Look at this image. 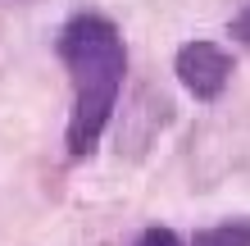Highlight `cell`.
<instances>
[{"label":"cell","mask_w":250,"mask_h":246,"mask_svg":"<svg viewBox=\"0 0 250 246\" xmlns=\"http://www.w3.org/2000/svg\"><path fill=\"white\" fill-rule=\"evenodd\" d=\"M60 60L68 68V87H73V110H68V155L96 151V141L105 137L109 114L119 105L123 91V73H127V41L119 32V23L105 14H73L60 27Z\"/></svg>","instance_id":"obj_1"},{"label":"cell","mask_w":250,"mask_h":246,"mask_svg":"<svg viewBox=\"0 0 250 246\" xmlns=\"http://www.w3.org/2000/svg\"><path fill=\"white\" fill-rule=\"evenodd\" d=\"M173 73L196 100H214L232 82V55L218 41H187L173 55Z\"/></svg>","instance_id":"obj_2"},{"label":"cell","mask_w":250,"mask_h":246,"mask_svg":"<svg viewBox=\"0 0 250 246\" xmlns=\"http://www.w3.org/2000/svg\"><path fill=\"white\" fill-rule=\"evenodd\" d=\"M191 246H250V219H228L214 228H200Z\"/></svg>","instance_id":"obj_3"},{"label":"cell","mask_w":250,"mask_h":246,"mask_svg":"<svg viewBox=\"0 0 250 246\" xmlns=\"http://www.w3.org/2000/svg\"><path fill=\"white\" fill-rule=\"evenodd\" d=\"M137 246H182V237L173 233V228H146L137 237Z\"/></svg>","instance_id":"obj_4"},{"label":"cell","mask_w":250,"mask_h":246,"mask_svg":"<svg viewBox=\"0 0 250 246\" xmlns=\"http://www.w3.org/2000/svg\"><path fill=\"white\" fill-rule=\"evenodd\" d=\"M228 32L237 37V41H246V46H250V0H246V9L237 14V19H232V27H228Z\"/></svg>","instance_id":"obj_5"}]
</instances>
